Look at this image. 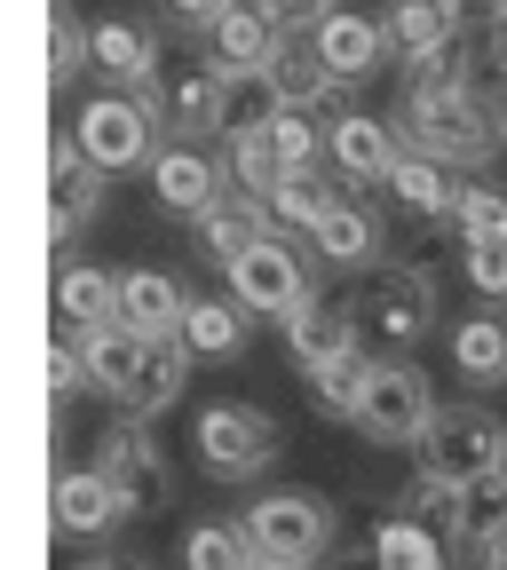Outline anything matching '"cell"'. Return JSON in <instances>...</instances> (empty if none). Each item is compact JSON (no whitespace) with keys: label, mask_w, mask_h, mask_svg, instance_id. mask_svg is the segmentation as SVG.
Wrapping results in <instances>:
<instances>
[{"label":"cell","mask_w":507,"mask_h":570,"mask_svg":"<svg viewBox=\"0 0 507 570\" xmlns=\"http://www.w3.org/2000/svg\"><path fill=\"white\" fill-rule=\"evenodd\" d=\"M397 135H404V151L445 159L452 175L491 167L507 151V96L491 80H404Z\"/></svg>","instance_id":"cell-1"},{"label":"cell","mask_w":507,"mask_h":570,"mask_svg":"<svg viewBox=\"0 0 507 570\" xmlns=\"http://www.w3.org/2000/svg\"><path fill=\"white\" fill-rule=\"evenodd\" d=\"M80 151H88V167H104V175H135V167H152L159 151H167V96L159 88H143V96H127V88H111V96H96V104H80Z\"/></svg>","instance_id":"cell-2"},{"label":"cell","mask_w":507,"mask_h":570,"mask_svg":"<svg viewBox=\"0 0 507 570\" xmlns=\"http://www.w3.org/2000/svg\"><path fill=\"white\" fill-rule=\"evenodd\" d=\"M191 452L214 483H254L270 460H277V420L246 396H223V404H206L191 420Z\"/></svg>","instance_id":"cell-3"},{"label":"cell","mask_w":507,"mask_h":570,"mask_svg":"<svg viewBox=\"0 0 507 570\" xmlns=\"http://www.w3.org/2000/svg\"><path fill=\"white\" fill-rule=\"evenodd\" d=\"M428 428H437V389H428L420 365H373V389L357 404V436L365 444H389V452H420Z\"/></svg>","instance_id":"cell-4"},{"label":"cell","mask_w":507,"mask_h":570,"mask_svg":"<svg viewBox=\"0 0 507 570\" xmlns=\"http://www.w3.org/2000/svg\"><path fill=\"white\" fill-rule=\"evenodd\" d=\"M96 468L119 483V499H127L135 523L175 508V468H167V452L152 444V420H127V412H119L104 436H96Z\"/></svg>","instance_id":"cell-5"},{"label":"cell","mask_w":507,"mask_h":570,"mask_svg":"<svg viewBox=\"0 0 507 570\" xmlns=\"http://www.w3.org/2000/svg\"><path fill=\"white\" fill-rule=\"evenodd\" d=\"M310 262H318V254H302L294 238H262L246 262L223 269V277H231V302H238L246 317H294V309L310 302Z\"/></svg>","instance_id":"cell-6"},{"label":"cell","mask_w":507,"mask_h":570,"mask_svg":"<svg viewBox=\"0 0 507 570\" xmlns=\"http://www.w3.org/2000/svg\"><path fill=\"white\" fill-rule=\"evenodd\" d=\"M246 539H254V554H285V562H318L325 547H333V508L318 491H262L254 508H246V523H238Z\"/></svg>","instance_id":"cell-7"},{"label":"cell","mask_w":507,"mask_h":570,"mask_svg":"<svg viewBox=\"0 0 507 570\" xmlns=\"http://www.w3.org/2000/svg\"><path fill=\"white\" fill-rule=\"evenodd\" d=\"M507 460V428L484 412V404H460V412H437V428H428L420 444V468L428 475H452V483H476Z\"/></svg>","instance_id":"cell-8"},{"label":"cell","mask_w":507,"mask_h":570,"mask_svg":"<svg viewBox=\"0 0 507 570\" xmlns=\"http://www.w3.org/2000/svg\"><path fill=\"white\" fill-rule=\"evenodd\" d=\"M357 317H365L381 341H428L437 333V277H428L420 262H397L389 277H373V294L357 302Z\"/></svg>","instance_id":"cell-9"},{"label":"cell","mask_w":507,"mask_h":570,"mask_svg":"<svg viewBox=\"0 0 507 570\" xmlns=\"http://www.w3.org/2000/svg\"><path fill=\"white\" fill-rule=\"evenodd\" d=\"M285 48H294V32H285V24L262 9V0H246V9H231L223 32L206 40V63H214V71H231V80H270Z\"/></svg>","instance_id":"cell-10"},{"label":"cell","mask_w":507,"mask_h":570,"mask_svg":"<svg viewBox=\"0 0 507 570\" xmlns=\"http://www.w3.org/2000/svg\"><path fill=\"white\" fill-rule=\"evenodd\" d=\"M231 190H238V183L214 167L198 142H167V151L152 159V198H159L167 214H183V223H206V214L223 206Z\"/></svg>","instance_id":"cell-11"},{"label":"cell","mask_w":507,"mask_h":570,"mask_svg":"<svg viewBox=\"0 0 507 570\" xmlns=\"http://www.w3.org/2000/svg\"><path fill=\"white\" fill-rule=\"evenodd\" d=\"M310 48H318V63L333 71L341 88H365L373 71L389 63V32H381V17H365V9H333V17L310 32Z\"/></svg>","instance_id":"cell-12"},{"label":"cell","mask_w":507,"mask_h":570,"mask_svg":"<svg viewBox=\"0 0 507 570\" xmlns=\"http://www.w3.org/2000/svg\"><path fill=\"white\" fill-rule=\"evenodd\" d=\"M325 151H333L341 183H389V175H397V159H404V135H397V119L341 111V119L325 127Z\"/></svg>","instance_id":"cell-13"},{"label":"cell","mask_w":507,"mask_h":570,"mask_svg":"<svg viewBox=\"0 0 507 570\" xmlns=\"http://www.w3.org/2000/svg\"><path fill=\"white\" fill-rule=\"evenodd\" d=\"M357 325H365L357 302H318L310 294L294 317H285V356H294L302 373H325V365H341V356L357 348Z\"/></svg>","instance_id":"cell-14"},{"label":"cell","mask_w":507,"mask_h":570,"mask_svg":"<svg viewBox=\"0 0 507 570\" xmlns=\"http://www.w3.org/2000/svg\"><path fill=\"white\" fill-rule=\"evenodd\" d=\"M460 0H389V17H381V32H389V56L412 71V63H428V56H445V48H460Z\"/></svg>","instance_id":"cell-15"},{"label":"cell","mask_w":507,"mask_h":570,"mask_svg":"<svg viewBox=\"0 0 507 570\" xmlns=\"http://www.w3.org/2000/svg\"><path fill=\"white\" fill-rule=\"evenodd\" d=\"M111 523H127V499L104 468H64L56 475V531L64 539H104Z\"/></svg>","instance_id":"cell-16"},{"label":"cell","mask_w":507,"mask_h":570,"mask_svg":"<svg viewBox=\"0 0 507 570\" xmlns=\"http://www.w3.org/2000/svg\"><path fill=\"white\" fill-rule=\"evenodd\" d=\"M96 71H104L111 88H127V96L159 88V24L104 17V24H96Z\"/></svg>","instance_id":"cell-17"},{"label":"cell","mask_w":507,"mask_h":570,"mask_svg":"<svg viewBox=\"0 0 507 570\" xmlns=\"http://www.w3.org/2000/svg\"><path fill=\"white\" fill-rule=\"evenodd\" d=\"M80 365H88V389L127 404V389L143 381V365H152V341H143L135 325H104V333H80Z\"/></svg>","instance_id":"cell-18"},{"label":"cell","mask_w":507,"mask_h":570,"mask_svg":"<svg viewBox=\"0 0 507 570\" xmlns=\"http://www.w3.org/2000/svg\"><path fill=\"white\" fill-rule=\"evenodd\" d=\"M119 317H127L143 341H175L183 317H191V294H183L167 269H127V277H119Z\"/></svg>","instance_id":"cell-19"},{"label":"cell","mask_w":507,"mask_h":570,"mask_svg":"<svg viewBox=\"0 0 507 570\" xmlns=\"http://www.w3.org/2000/svg\"><path fill=\"white\" fill-rule=\"evenodd\" d=\"M223 104H231V71H214V63L183 71V80L167 88V135L206 151V135H223Z\"/></svg>","instance_id":"cell-20"},{"label":"cell","mask_w":507,"mask_h":570,"mask_svg":"<svg viewBox=\"0 0 507 570\" xmlns=\"http://www.w3.org/2000/svg\"><path fill=\"white\" fill-rule=\"evenodd\" d=\"M310 254L325 262V269H373L381 262V223H373V206H357V198H341L325 223L310 230Z\"/></svg>","instance_id":"cell-21"},{"label":"cell","mask_w":507,"mask_h":570,"mask_svg":"<svg viewBox=\"0 0 507 570\" xmlns=\"http://www.w3.org/2000/svg\"><path fill=\"white\" fill-rule=\"evenodd\" d=\"M56 309H64V325H80V333L127 325V317H119V277L96 269V262H64V269H56Z\"/></svg>","instance_id":"cell-22"},{"label":"cell","mask_w":507,"mask_h":570,"mask_svg":"<svg viewBox=\"0 0 507 570\" xmlns=\"http://www.w3.org/2000/svg\"><path fill=\"white\" fill-rule=\"evenodd\" d=\"M262 238H277V223H270V206H262V198H246V190H231V198L198 223V246L223 262V269H231V262H246Z\"/></svg>","instance_id":"cell-23"},{"label":"cell","mask_w":507,"mask_h":570,"mask_svg":"<svg viewBox=\"0 0 507 570\" xmlns=\"http://www.w3.org/2000/svg\"><path fill=\"white\" fill-rule=\"evenodd\" d=\"M175 341H183L191 356H206V365H231V356L246 348V309H238L231 294H198Z\"/></svg>","instance_id":"cell-24"},{"label":"cell","mask_w":507,"mask_h":570,"mask_svg":"<svg viewBox=\"0 0 507 570\" xmlns=\"http://www.w3.org/2000/svg\"><path fill=\"white\" fill-rule=\"evenodd\" d=\"M262 206H270L277 230H302V238H310L325 214L341 206V183H325V167H294V175H277V190H270Z\"/></svg>","instance_id":"cell-25"},{"label":"cell","mask_w":507,"mask_h":570,"mask_svg":"<svg viewBox=\"0 0 507 570\" xmlns=\"http://www.w3.org/2000/svg\"><path fill=\"white\" fill-rule=\"evenodd\" d=\"M452 365H460V381H476V389L507 381V317H499V309H476V317L452 325Z\"/></svg>","instance_id":"cell-26"},{"label":"cell","mask_w":507,"mask_h":570,"mask_svg":"<svg viewBox=\"0 0 507 570\" xmlns=\"http://www.w3.org/2000/svg\"><path fill=\"white\" fill-rule=\"evenodd\" d=\"M191 365L198 356L183 348V341H152V365H143V381L127 389V420H159V412H175V396H183V381H191Z\"/></svg>","instance_id":"cell-27"},{"label":"cell","mask_w":507,"mask_h":570,"mask_svg":"<svg viewBox=\"0 0 507 570\" xmlns=\"http://www.w3.org/2000/svg\"><path fill=\"white\" fill-rule=\"evenodd\" d=\"M373 562L381 570H452V547L437 539V523H420V515H381Z\"/></svg>","instance_id":"cell-28"},{"label":"cell","mask_w":507,"mask_h":570,"mask_svg":"<svg viewBox=\"0 0 507 570\" xmlns=\"http://www.w3.org/2000/svg\"><path fill=\"white\" fill-rule=\"evenodd\" d=\"M96 198H104V167H88V159L48 175V246H71V230H88Z\"/></svg>","instance_id":"cell-29"},{"label":"cell","mask_w":507,"mask_h":570,"mask_svg":"<svg viewBox=\"0 0 507 570\" xmlns=\"http://www.w3.org/2000/svg\"><path fill=\"white\" fill-rule=\"evenodd\" d=\"M389 198H397L404 214H452V206H460V183H452V167H445V159L404 151V159H397V175H389Z\"/></svg>","instance_id":"cell-30"},{"label":"cell","mask_w":507,"mask_h":570,"mask_svg":"<svg viewBox=\"0 0 507 570\" xmlns=\"http://www.w3.org/2000/svg\"><path fill=\"white\" fill-rule=\"evenodd\" d=\"M373 365H381V356L349 348L341 365L310 373V412H318V420H357V404H365V389H373Z\"/></svg>","instance_id":"cell-31"},{"label":"cell","mask_w":507,"mask_h":570,"mask_svg":"<svg viewBox=\"0 0 507 570\" xmlns=\"http://www.w3.org/2000/svg\"><path fill=\"white\" fill-rule=\"evenodd\" d=\"M270 88H277V104H285V111H318V104H333V96H349V88L333 80V71L318 63V48H310V40L277 56V71H270Z\"/></svg>","instance_id":"cell-32"},{"label":"cell","mask_w":507,"mask_h":570,"mask_svg":"<svg viewBox=\"0 0 507 570\" xmlns=\"http://www.w3.org/2000/svg\"><path fill=\"white\" fill-rule=\"evenodd\" d=\"M499 523H507V468H491V475L460 483V523H452V547H468V554H476Z\"/></svg>","instance_id":"cell-33"},{"label":"cell","mask_w":507,"mask_h":570,"mask_svg":"<svg viewBox=\"0 0 507 570\" xmlns=\"http://www.w3.org/2000/svg\"><path fill=\"white\" fill-rule=\"evenodd\" d=\"M183 570H254V539L238 523H191L183 531Z\"/></svg>","instance_id":"cell-34"},{"label":"cell","mask_w":507,"mask_h":570,"mask_svg":"<svg viewBox=\"0 0 507 570\" xmlns=\"http://www.w3.org/2000/svg\"><path fill=\"white\" fill-rule=\"evenodd\" d=\"M80 71H96V32L71 9H48V88H71Z\"/></svg>","instance_id":"cell-35"},{"label":"cell","mask_w":507,"mask_h":570,"mask_svg":"<svg viewBox=\"0 0 507 570\" xmlns=\"http://www.w3.org/2000/svg\"><path fill=\"white\" fill-rule=\"evenodd\" d=\"M452 223H460L468 246H507V190L499 183H460Z\"/></svg>","instance_id":"cell-36"},{"label":"cell","mask_w":507,"mask_h":570,"mask_svg":"<svg viewBox=\"0 0 507 570\" xmlns=\"http://www.w3.org/2000/svg\"><path fill=\"white\" fill-rule=\"evenodd\" d=\"M262 135H270V151H277L285 175H294V167H325V127H318V111H277Z\"/></svg>","instance_id":"cell-37"},{"label":"cell","mask_w":507,"mask_h":570,"mask_svg":"<svg viewBox=\"0 0 507 570\" xmlns=\"http://www.w3.org/2000/svg\"><path fill=\"white\" fill-rule=\"evenodd\" d=\"M389 515H420V523L452 531V523H460V483H452V475H428V468H420V475H412V483L397 491V508H389Z\"/></svg>","instance_id":"cell-38"},{"label":"cell","mask_w":507,"mask_h":570,"mask_svg":"<svg viewBox=\"0 0 507 570\" xmlns=\"http://www.w3.org/2000/svg\"><path fill=\"white\" fill-rule=\"evenodd\" d=\"M277 175H285V167H277V151H270V135H238V142H231V183H238L246 198H270Z\"/></svg>","instance_id":"cell-39"},{"label":"cell","mask_w":507,"mask_h":570,"mask_svg":"<svg viewBox=\"0 0 507 570\" xmlns=\"http://www.w3.org/2000/svg\"><path fill=\"white\" fill-rule=\"evenodd\" d=\"M159 9H167V24H175V32L214 40V32H223V17H231V9H246V0H159Z\"/></svg>","instance_id":"cell-40"},{"label":"cell","mask_w":507,"mask_h":570,"mask_svg":"<svg viewBox=\"0 0 507 570\" xmlns=\"http://www.w3.org/2000/svg\"><path fill=\"white\" fill-rule=\"evenodd\" d=\"M468 285L499 309L507 302V246H468Z\"/></svg>","instance_id":"cell-41"},{"label":"cell","mask_w":507,"mask_h":570,"mask_svg":"<svg viewBox=\"0 0 507 570\" xmlns=\"http://www.w3.org/2000/svg\"><path fill=\"white\" fill-rule=\"evenodd\" d=\"M48 389L56 396H80L88 389V365H80V348H71V341H48Z\"/></svg>","instance_id":"cell-42"},{"label":"cell","mask_w":507,"mask_h":570,"mask_svg":"<svg viewBox=\"0 0 507 570\" xmlns=\"http://www.w3.org/2000/svg\"><path fill=\"white\" fill-rule=\"evenodd\" d=\"M262 9H270V17H277L285 32H318V24H325V17L341 9V0H262Z\"/></svg>","instance_id":"cell-43"},{"label":"cell","mask_w":507,"mask_h":570,"mask_svg":"<svg viewBox=\"0 0 507 570\" xmlns=\"http://www.w3.org/2000/svg\"><path fill=\"white\" fill-rule=\"evenodd\" d=\"M484 71H491V88L507 96V17H484Z\"/></svg>","instance_id":"cell-44"},{"label":"cell","mask_w":507,"mask_h":570,"mask_svg":"<svg viewBox=\"0 0 507 570\" xmlns=\"http://www.w3.org/2000/svg\"><path fill=\"white\" fill-rule=\"evenodd\" d=\"M476 570H507V523H499V531L476 547Z\"/></svg>","instance_id":"cell-45"},{"label":"cell","mask_w":507,"mask_h":570,"mask_svg":"<svg viewBox=\"0 0 507 570\" xmlns=\"http://www.w3.org/2000/svg\"><path fill=\"white\" fill-rule=\"evenodd\" d=\"M254 570H310V562H285V554H254Z\"/></svg>","instance_id":"cell-46"},{"label":"cell","mask_w":507,"mask_h":570,"mask_svg":"<svg viewBox=\"0 0 507 570\" xmlns=\"http://www.w3.org/2000/svg\"><path fill=\"white\" fill-rule=\"evenodd\" d=\"M341 570H381V562H373V554H349V562H341Z\"/></svg>","instance_id":"cell-47"},{"label":"cell","mask_w":507,"mask_h":570,"mask_svg":"<svg viewBox=\"0 0 507 570\" xmlns=\"http://www.w3.org/2000/svg\"><path fill=\"white\" fill-rule=\"evenodd\" d=\"M80 570H119V562H80Z\"/></svg>","instance_id":"cell-48"},{"label":"cell","mask_w":507,"mask_h":570,"mask_svg":"<svg viewBox=\"0 0 507 570\" xmlns=\"http://www.w3.org/2000/svg\"><path fill=\"white\" fill-rule=\"evenodd\" d=\"M460 9H484V0H460Z\"/></svg>","instance_id":"cell-49"},{"label":"cell","mask_w":507,"mask_h":570,"mask_svg":"<svg viewBox=\"0 0 507 570\" xmlns=\"http://www.w3.org/2000/svg\"><path fill=\"white\" fill-rule=\"evenodd\" d=\"M499 468H507V460H499Z\"/></svg>","instance_id":"cell-50"}]
</instances>
